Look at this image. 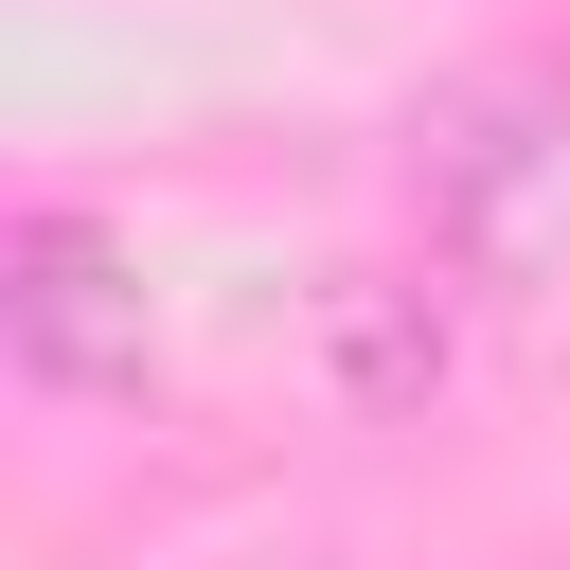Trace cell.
Masks as SVG:
<instances>
[{"label":"cell","instance_id":"cell-1","mask_svg":"<svg viewBox=\"0 0 570 570\" xmlns=\"http://www.w3.org/2000/svg\"><path fill=\"white\" fill-rule=\"evenodd\" d=\"M0 356L53 410L142 392V249L107 214H71V196H18V232H0Z\"/></svg>","mask_w":570,"mask_h":570}]
</instances>
